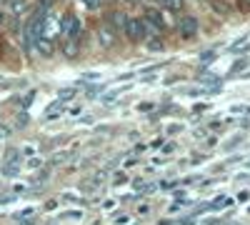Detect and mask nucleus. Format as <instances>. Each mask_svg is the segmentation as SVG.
<instances>
[{
  "label": "nucleus",
  "instance_id": "f257e3e1",
  "mask_svg": "<svg viewBox=\"0 0 250 225\" xmlns=\"http://www.w3.org/2000/svg\"><path fill=\"white\" fill-rule=\"evenodd\" d=\"M60 23H62V18L53 10H45L43 13V20H40V38L43 40H53L60 35Z\"/></svg>",
  "mask_w": 250,
  "mask_h": 225
},
{
  "label": "nucleus",
  "instance_id": "f03ea898",
  "mask_svg": "<svg viewBox=\"0 0 250 225\" xmlns=\"http://www.w3.org/2000/svg\"><path fill=\"white\" fill-rule=\"evenodd\" d=\"M60 33H62V40H80V33H83L80 18L68 13L65 18H62V23H60Z\"/></svg>",
  "mask_w": 250,
  "mask_h": 225
},
{
  "label": "nucleus",
  "instance_id": "7ed1b4c3",
  "mask_svg": "<svg viewBox=\"0 0 250 225\" xmlns=\"http://www.w3.org/2000/svg\"><path fill=\"white\" fill-rule=\"evenodd\" d=\"M195 33H198V20L193 15H185V18L178 20V35L180 38L190 40V38H195Z\"/></svg>",
  "mask_w": 250,
  "mask_h": 225
},
{
  "label": "nucleus",
  "instance_id": "20e7f679",
  "mask_svg": "<svg viewBox=\"0 0 250 225\" xmlns=\"http://www.w3.org/2000/svg\"><path fill=\"white\" fill-rule=\"evenodd\" d=\"M123 33L128 35V40L138 43V40L145 35L143 33V25H140V18H125V25H123Z\"/></svg>",
  "mask_w": 250,
  "mask_h": 225
},
{
  "label": "nucleus",
  "instance_id": "39448f33",
  "mask_svg": "<svg viewBox=\"0 0 250 225\" xmlns=\"http://www.w3.org/2000/svg\"><path fill=\"white\" fill-rule=\"evenodd\" d=\"M98 43H100V48H113L115 45V30L108 23L98 28Z\"/></svg>",
  "mask_w": 250,
  "mask_h": 225
},
{
  "label": "nucleus",
  "instance_id": "423d86ee",
  "mask_svg": "<svg viewBox=\"0 0 250 225\" xmlns=\"http://www.w3.org/2000/svg\"><path fill=\"white\" fill-rule=\"evenodd\" d=\"M5 5H8V13H10V15H15V18L25 15V13H28V8H30L28 0H5Z\"/></svg>",
  "mask_w": 250,
  "mask_h": 225
},
{
  "label": "nucleus",
  "instance_id": "0eeeda50",
  "mask_svg": "<svg viewBox=\"0 0 250 225\" xmlns=\"http://www.w3.org/2000/svg\"><path fill=\"white\" fill-rule=\"evenodd\" d=\"M62 55H65V58H75L78 53H80V43H78V40H62Z\"/></svg>",
  "mask_w": 250,
  "mask_h": 225
},
{
  "label": "nucleus",
  "instance_id": "6e6552de",
  "mask_svg": "<svg viewBox=\"0 0 250 225\" xmlns=\"http://www.w3.org/2000/svg\"><path fill=\"white\" fill-rule=\"evenodd\" d=\"M40 55H43V58H50L53 55V43H50V40H43V38H38V43L33 45Z\"/></svg>",
  "mask_w": 250,
  "mask_h": 225
},
{
  "label": "nucleus",
  "instance_id": "1a4fd4ad",
  "mask_svg": "<svg viewBox=\"0 0 250 225\" xmlns=\"http://www.w3.org/2000/svg\"><path fill=\"white\" fill-rule=\"evenodd\" d=\"M145 18H148L150 20V23H155L160 30L165 28V20H163V15H160V10H155V8H148V10H145Z\"/></svg>",
  "mask_w": 250,
  "mask_h": 225
},
{
  "label": "nucleus",
  "instance_id": "9d476101",
  "mask_svg": "<svg viewBox=\"0 0 250 225\" xmlns=\"http://www.w3.org/2000/svg\"><path fill=\"white\" fill-rule=\"evenodd\" d=\"M108 20H110V28H113L115 33H120L123 25H125V15H120V13H115V10L108 15Z\"/></svg>",
  "mask_w": 250,
  "mask_h": 225
},
{
  "label": "nucleus",
  "instance_id": "9b49d317",
  "mask_svg": "<svg viewBox=\"0 0 250 225\" xmlns=\"http://www.w3.org/2000/svg\"><path fill=\"white\" fill-rule=\"evenodd\" d=\"M160 5L165 10H180L183 8V0H160Z\"/></svg>",
  "mask_w": 250,
  "mask_h": 225
},
{
  "label": "nucleus",
  "instance_id": "f8f14e48",
  "mask_svg": "<svg viewBox=\"0 0 250 225\" xmlns=\"http://www.w3.org/2000/svg\"><path fill=\"white\" fill-rule=\"evenodd\" d=\"M62 113V103H60V100H58V103H53L50 108H48V118H58Z\"/></svg>",
  "mask_w": 250,
  "mask_h": 225
},
{
  "label": "nucleus",
  "instance_id": "ddd939ff",
  "mask_svg": "<svg viewBox=\"0 0 250 225\" xmlns=\"http://www.w3.org/2000/svg\"><path fill=\"white\" fill-rule=\"evenodd\" d=\"M73 98H75V90H73V88L60 90V103H65V100H73Z\"/></svg>",
  "mask_w": 250,
  "mask_h": 225
},
{
  "label": "nucleus",
  "instance_id": "4468645a",
  "mask_svg": "<svg viewBox=\"0 0 250 225\" xmlns=\"http://www.w3.org/2000/svg\"><path fill=\"white\" fill-rule=\"evenodd\" d=\"M83 3H85L88 8H93V10H95V8H100V0H83Z\"/></svg>",
  "mask_w": 250,
  "mask_h": 225
},
{
  "label": "nucleus",
  "instance_id": "2eb2a0df",
  "mask_svg": "<svg viewBox=\"0 0 250 225\" xmlns=\"http://www.w3.org/2000/svg\"><path fill=\"white\" fill-rule=\"evenodd\" d=\"M8 135H10V130L5 125H0V138H8Z\"/></svg>",
  "mask_w": 250,
  "mask_h": 225
},
{
  "label": "nucleus",
  "instance_id": "dca6fc26",
  "mask_svg": "<svg viewBox=\"0 0 250 225\" xmlns=\"http://www.w3.org/2000/svg\"><path fill=\"white\" fill-rule=\"evenodd\" d=\"M40 3H43V5H40V10H45V8H50L53 0H40Z\"/></svg>",
  "mask_w": 250,
  "mask_h": 225
},
{
  "label": "nucleus",
  "instance_id": "f3484780",
  "mask_svg": "<svg viewBox=\"0 0 250 225\" xmlns=\"http://www.w3.org/2000/svg\"><path fill=\"white\" fill-rule=\"evenodd\" d=\"M3 25H5V13L0 10V28H3Z\"/></svg>",
  "mask_w": 250,
  "mask_h": 225
},
{
  "label": "nucleus",
  "instance_id": "a211bd4d",
  "mask_svg": "<svg viewBox=\"0 0 250 225\" xmlns=\"http://www.w3.org/2000/svg\"><path fill=\"white\" fill-rule=\"evenodd\" d=\"M243 3H245V5H248V8H250V0H243Z\"/></svg>",
  "mask_w": 250,
  "mask_h": 225
},
{
  "label": "nucleus",
  "instance_id": "6ab92c4d",
  "mask_svg": "<svg viewBox=\"0 0 250 225\" xmlns=\"http://www.w3.org/2000/svg\"><path fill=\"white\" fill-rule=\"evenodd\" d=\"M128 3H140V0H128Z\"/></svg>",
  "mask_w": 250,
  "mask_h": 225
}]
</instances>
